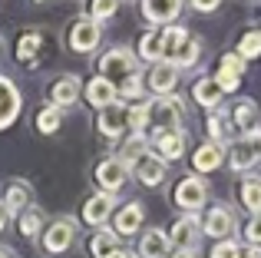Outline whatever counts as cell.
<instances>
[{
	"label": "cell",
	"mask_w": 261,
	"mask_h": 258,
	"mask_svg": "<svg viewBox=\"0 0 261 258\" xmlns=\"http://www.w3.org/2000/svg\"><path fill=\"white\" fill-rule=\"evenodd\" d=\"M96 73H99L106 83L119 86V83H126L129 76L139 73V60H136V53L126 50V46H113V50H106L96 60Z\"/></svg>",
	"instance_id": "6da1fadb"
},
{
	"label": "cell",
	"mask_w": 261,
	"mask_h": 258,
	"mask_svg": "<svg viewBox=\"0 0 261 258\" xmlns=\"http://www.w3.org/2000/svg\"><path fill=\"white\" fill-rule=\"evenodd\" d=\"M146 106H149V129H152V136L182 129L185 110L178 96H152V103H146Z\"/></svg>",
	"instance_id": "7a4b0ae2"
},
{
	"label": "cell",
	"mask_w": 261,
	"mask_h": 258,
	"mask_svg": "<svg viewBox=\"0 0 261 258\" xmlns=\"http://www.w3.org/2000/svg\"><path fill=\"white\" fill-rule=\"evenodd\" d=\"M73 242H76V222H73L70 215L53 219L50 225L43 228V235H40V245H43L46 255H63V252H70Z\"/></svg>",
	"instance_id": "3957f363"
},
{
	"label": "cell",
	"mask_w": 261,
	"mask_h": 258,
	"mask_svg": "<svg viewBox=\"0 0 261 258\" xmlns=\"http://www.w3.org/2000/svg\"><path fill=\"white\" fill-rule=\"evenodd\" d=\"M129 175H133V169H129L119 156H106V159L96 162V169H93L96 186H99V192H106V195H116V192H119V189L129 182Z\"/></svg>",
	"instance_id": "277c9868"
},
{
	"label": "cell",
	"mask_w": 261,
	"mask_h": 258,
	"mask_svg": "<svg viewBox=\"0 0 261 258\" xmlns=\"http://www.w3.org/2000/svg\"><path fill=\"white\" fill-rule=\"evenodd\" d=\"M99 40H102V23H96L86 13H80L66 30V43H70L73 53H93L99 46Z\"/></svg>",
	"instance_id": "5b68a950"
},
{
	"label": "cell",
	"mask_w": 261,
	"mask_h": 258,
	"mask_svg": "<svg viewBox=\"0 0 261 258\" xmlns=\"http://www.w3.org/2000/svg\"><path fill=\"white\" fill-rule=\"evenodd\" d=\"M235 228H238V215H235V209H231L228 202L212 205L208 212H205V219H202V235H208V239H215V242L231 239Z\"/></svg>",
	"instance_id": "8992f818"
},
{
	"label": "cell",
	"mask_w": 261,
	"mask_h": 258,
	"mask_svg": "<svg viewBox=\"0 0 261 258\" xmlns=\"http://www.w3.org/2000/svg\"><path fill=\"white\" fill-rule=\"evenodd\" d=\"M172 202L182 209V212H195L198 215V209L208 202V182L198 179V175H185V179H178L175 189H172Z\"/></svg>",
	"instance_id": "52a82bcc"
},
{
	"label": "cell",
	"mask_w": 261,
	"mask_h": 258,
	"mask_svg": "<svg viewBox=\"0 0 261 258\" xmlns=\"http://www.w3.org/2000/svg\"><path fill=\"white\" fill-rule=\"evenodd\" d=\"M228 119H231V129L242 133V139H251V136H258V129H261V110H258L255 99H248V96H242V99L231 103Z\"/></svg>",
	"instance_id": "ba28073f"
},
{
	"label": "cell",
	"mask_w": 261,
	"mask_h": 258,
	"mask_svg": "<svg viewBox=\"0 0 261 258\" xmlns=\"http://www.w3.org/2000/svg\"><path fill=\"white\" fill-rule=\"evenodd\" d=\"M178 80H182V73H178L172 63L159 60V63H152V66H149V73L142 76V86H146L152 96H175Z\"/></svg>",
	"instance_id": "9c48e42d"
},
{
	"label": "cell",
	"mask_w": 261,
	"mask_h": 258,
	"mask_svg": "<svg viewBox=\"0 0 261 258\" xmlns=\"http://www.w3.org/2000/svg\"><path fill=\"white\" fill-rule=\"evenodd\" d=\"M169 242H172V248H198V242H202V219L195 212H182L175 219V225L169 228Z\"/></svg>",
	"instance_id": "30bf717a"
},
{
	"label": "cell",
	"mask_w": 261,
	"mask_h": 258,
	"mask_svg": "<svg viewBox=\"0 0 261 258\" xmlns=\"http://www.w3.org/2000/svg\"><path fill=\"white\" fill-rule=\"evenodd\" d=\"M20 110H23V96H20L17 83L0 73V129H10L13 123H17Z\"/></svg>",
	"instance_id": "8fae6325"
},
{
	"label": "cell",
	"mask_w": 261,
	"mask_h": 258,
	"mask_svg": "<svg viewBox=\"0 0 261 258\" xmlns=\"http://www.w3.org/2000/svg\"><path fill=\"white\" fill-rule=\"evenodd\" d=\"M142 222H146V209L142 202H126L113 212V232L119 239H129V235H139L142 232Z\"/></svg>",
	"instance_id": "7c38bea8"
},
{
	"label": "cell",
	"mask_w": 261,
	"mask_h": 258,
	"mask_svg": "<svg viewBox=\"0 0 261 258\" xmlns=\"http://www.w3.org/2000/svg\"><path fill=\"white\" fill-rule=\"evenodd\" d=\"M149 149L159 156L162 162H175L185 156V133L182 129H172V133H159V136H149Z\"/></svg>",
	"instance_id": "4fadbf2b"
},
{
	"label": "cell",
	"mask_w": 261,
	"mask_h": 258,
	"mask_svg": "<svg viewBox=\"0 0 261 258\" xmlns=\"http://www.w3.org/2000/svg\"><path fill=\"white\" fill-rule=\"evenodd\" d=\"M116 212V195H106V192H96L83 202V222L93 228H102Z\"/></svg>",
	"instance_id": "5bb4252c"
},
{
	"label": "cell",
	"mask_w": 261,
	"mask_h": 258,
	"mask_svg": "<svg viewBox=\"0 0 261 258\" xmlns=\"http://www.w3.org/2000/svg\"><path fill=\"white\" fill-rule=\"evenodd\" d=\"M96 129H99L106 139H119V136L126 133V106H122L119 99L102 106V110L96 113Z\"/></svg>",
	"instance_id": "9a60e30c"
},
{
	"label": "cell",
	"mask_w": 261,
	"mask_h": 258,
	"mask_svg": "<svg viewBox=\"0 0 261 258\" xmlns=\"http://www.w3.org/2000/svg\"><path fill=\"white\" fill-rule=\"evenodd\" d=\"M182 4L185 0H139L142 17H146L149 23H162V27L175 23L178 13H182Z\"/></svg>",
	"instance_id": "2e32d148"
},
{
	"label": "cell",
	"mask_w": 261,
	"mask_h": 258,
	"mask_svg": "<svg viewBox=\"0 0 261 258\" xmlns=\"http://www.w3.org/2000/svg\"><path fill=\"white\" fill-rule=\"evenodd\" d=\"M172 255V242H169V232L162 228H146L139 235V248H136V258H169Z\"/></svg>",
	"instance_id": "e0dca14e"
},
{
	"label": "cell",
	"mask_w": 261,
	"mask_h": 258,
	"mask_svg": "<svg viewBox=\"0 0 261 258\" xmlns=\"http://www.w3.org/2000/svg\"><path fill=\"white\" fill-rule=\"evenodd\" d=\"M0 202L7 205V212L10 215H20L23 209L33 205V186L27 179H10L4 189V195H0Z\"/></svg>",
	"instance_id": "ac0fdd59"
},
{
	"label": "cell",
	"mask_w": 261,
	"mask_h": 258,
	"mask_svg": "<svg viewBox=\"0 0 261 258\" xmlns=\"http://www.w3.org/2000/svg\"><path fill=\"white\" fill-rule=\"evenodd\" d=\"M80 93H83L80 76L63 73V76H57V80H53V86H50V103L57 106V110H66V106H73L80 99Z\"/></svg>",
	"instance_id": "d6986e66"
},
{
	"label": "cell",
	"mask_w": 261,
	"mask_h": 258,
	"mask_svg": "<svg viewBox=\"0 0 261 258\" xmlns=\"http://www.w3.org/2000/svg\"><path fill=\"white\" fill-rule=\"evenodd\" d=\"M133 175H136V182H142V186L155 189V186H162V179H166V162H162L159 156L149 149V152L133 166Z\"/></svg>",
	"instance_id": "ffe728a7"
},
{
	"label": "cell",
	"mask_w": 261,
	"mask_h": 258,
	"mask_svg": "<svg viewBox=\"0 0 261 258\" xmlns=\"http://www.w3.org/2000/svg\"><path fill=\"white\" fill-rule=\"evenodd\" d=\"M205 129H208V142H215V146H231V136H235V129H231V119H228V110H212L208 113V123H205Z\"/></svg>",
	"instance_id": "44dd1931"
},
{
	"label": "cell",
	"mask_w": 261,
	"mask_h": 258,
	"mask_svg": "<svg viewBox=\"0 0 261 258\" xmlns=\"http://www.w3.org/2000/svg\"><path fill=\"white\" fill-rule=\"evenodd\" d=\"M225 159H228V166H231V172H251V166L258 162V156H255V146H251V139H238V142H231L228 149H225Z\"/></svg>",
	"instance_id": "7402d4cb"
},
{
	"label": "cell",
	"mask_w": 261,
	"mask_h": 258,
	"mask_svg": "<svg viewBox=\"0 0 261 258\" xmlns=\"http://www.w3.org/2000/svg\"><path fill=\"white\" fill-rule=\"evenodd\" d=\"M222 96L225 93H222V86L215 83V76H202V80H195V86H192V99H195L205 113L218 110V106H222Z\"/></svg>",
	"instance_id": "603a6c76"
},
{
	"label": "cell",
	"mask_w": 261,
	"mask_h": 258,
	"mask_svg": "<svg viewBox=\"0 0 261 258\" xmlns=\"http://www.w3.org/2000/svg\"><path fill=\"white\" fill-rule=\"evenodd\" d=\"M189 27L185 23H169V27H159V43H162V60L172 63V57L182 50V43L189 40Z\"/></svg>",
	"instance_id": "cb8c5ba5"
},
{
	"label": "cell",
	"mask_w": 261,
	"mask_h": 258,
	"mask_svg": "<svg viewBox=\"0 0 261 258\" xmlns=\"http://www.w3.org/2000/svg\"><path fill=\"white\" fill-rule=\"evenodd\" d=\"M83 96H86V103L93 106L96 113H99L102 106H109V103H116V99H119V96H116V86L106 83L102 76H93V80H89V83L83 86Z\"/></svg>",
	"instance_id": "d4e9b609"
},
{
	"label": "cell",
	"mask_w": 261,
	"mask_h": 258,
	"mask_svg": "<svg viewBox=\"0 0 261 258\" xmlns=\"http://www.w3.org/2000/svg\"><path fill=\"white\" fill-rule=\"evenodd\" d=\"M222 162H225V146H215V142H208V139L192 156V169H195V172H215Z\"/></svg>",
	"instance_id": "484cf974"
},
{
	"label": "cell",
	"mask_w": 261,
	"mask_h": 258,
	"mask_svg": "<svg viewBox=\"0 0 261 258\" xmlns=\"http://www.w3.org/2000/svg\"><path fill=\"white\" fill-rule=\"evenodd\" d=\"M238 202H242L251 215H261V175L258 172H245L242 175V186H238Z\"/></svg>",
	"instance_id": "4316f807"
},
{
	"label": "cell",
	"mask_w": 261,
	"mask_h": 258,
	"mask_svg": "<svg viewBox=\"0 0 261 258\" xmlns=\"http://www.w3.org/2000/svg\"><path fill=\"white\" fill-rule=\"evenodd\" d=\"M136 60H142V63H149V66L162 60L159 27H152V30H142V33H139V43H136Z\"/></svg>",
	"instance_id": "83f0119b"
},
{
	"label": "cell",
	"mask_w": 261,
	"mask_h": 258,
	"mask_svg": "<svg viewBox=\"0 0 261 258\" xmlns=\"http://www.w3.org/2000/svg\"><path fill=\"white\" fill-rule=\"evenodd\" d=\"M17 228H20V235H23V239H40V235H43V228H46L43 209H37V205L23 209V212L17 215Z\"/></svg>",
	"instance_id": "f1b7e54d"
},
{
	"label": "cell",
	"mask_w": 261,
	"mask_h": 258,
	"mask_svg": "<svg viewBox=\"0 0 261 258\" xmlns=\"http://www.w3.org/2000/svg\"><path fill=\"white\" fill-rule=\"evenodd\" d=\"M119 235L113 232V228H96V235L89 239V252H93V258H109L113 252H119Z\"/></svg>",
	"instance_id": "f546056e"
},
{
	"label": "cell",
	"mask_w": 261,
	"mask_h": 258,
	"mask_svg": "<svg viewBox=\"0 0 261 258\" xmlns=\"http://www.w3.org/2000/svg\"><path fill=\"white\" fill-rule=\"evenodd\" d=\"M146 152H149V136L146 133H129V139L122 142V149H119V159L133 169Z\"/></svg>",
	"instance_id": "4dcf8cb0"
},
{
	"label": "cell",
	"mask_w": 261,
	"mask_h": 258,
	"mask_svg": "<svg viewBox=\"0 0 261 258\" xmlns=\"http://www.w3.org/2000/svg\"><path fill=\"white\" fill-rule=\"evenodd\" d=\"M198 60H202V40H198V37H189V40L182 43V50L172 57V66L182 73V70H192Z\"/></svg>",
	"instance_id": "1f68e13d"
},
{
	"label": "cell",
	"mask_w": 261,
	"mask_h": 258,
	"mask_svg": "<svg viewBox=\"0 0 261 258\" xmlns=\"http://www.w3.org/2000/svg\"><path fill=\"white\" fill-rule=\"evenodd\" d=\"M40 46H43V33H40V30L20 33V40H17V60H20V63H33L37 53H40Z\"/></svg>",
	"instance_id": "d6a6232c"
},
{
	"label": "cell",
	"mask_w": 261,
	"mask_h": 258,
	"mask_svg": "<svg viewBox=\"0 0 261 258\" xmlns=\"http://www.w3.org/2000/svg\"><path fill=\"white\" fill-rule=\"evenodd\" d=\"M60 126H63V110H57V106H43V110L37 113V133L53 136V133H60Z\"/></svg>",
	"instance_id": "836d02e7"
},
{
	"label": "cell",
	"mask_w": 261,
	"mask_h": 258,
	"mask_svg": "<svg viewBox=\"0 0 261 258\" xmlns=\"http://www.w3.org/2000/svg\"><path fill=\"white\" fill-rule=\"evenodd\" d=\"M235 53L248 63V60H258L261 57V30H248L242 40H238V46H235Z\"/></svg>",
	"instance_id": "e575fe53"
},
{
	"label": "cell",
	"mask_w": 261,
	"mask_h": 258,
	"mask_svg": "<svg viewBox=\"0 0 261 258\" xmlns=\"http://www.w3.org/2000/svg\"><path fill=\"white\" fill-rule=\"evenodd\" d=\"M126 129L129 133H146L149 129V106L146 103H133L126 110Z\"/></svg>",
	"instance_id": "d590c367"
},
{
	"label": "cell",
	"mask_w": 261,
	"mask_h": 258,
	"mask_svg": "<svg viewBox=\"0 0 261 258\" xmlns=\"http://www.w3.org/2000/svg\"><path fill=\"white\" fill-rule=\"evenodd\" d=\"M119 4H122V0H89V13H86V17H93L96 23H106L109 17H116Z\"/></svg>",
	"instance_id": "8d00e7d4"
},
{
	"label": "cell",
	"mask_w": 261,
	"mask_h": 258,
	"mask_svg": "<svg viewBox=\"0 0 261 258\" xmlns=\"http://www.w3.org/2000/svg\"><path fill=\"white\" fill-rule=\"evenodd\" d=\"M142 90H146V86H142V73H136V76H129L126 83H119L116 86V96H122V99H139L142 96Z\"/></svg>",
	"instance_id": "74e56055"
},
{
	"label": "cell",
	"mask_w": 261,
	"mask_h": 258,
	"mask_svg": "<svg viewBox=\"0 0 261 258\" xmlns=\"http://www.w3.org/2000/svg\"><path fill=\"white\" fill-rule=\"evenodd\" d=\"M245 66H248V63H245L238 53H225V57L218 60V70H222V73H235V76H245Z\"/></svg>",
	"instance_id": "f35d334b"
},
{
	"label": "cell",
	"mask_w": 261,
	"mask_h": 258,
	"mask_svg": "<svg viewBox=\"0 0 261 258\" xmlns=\"http://www.w3.org/2000/svg\"><path fill=\"white\" fill-rule=\"evenodd\" d=\"M242 252V245H238L235 239H225V242H215V248H212L208 258H238Z\"/></svg>",
	"instance_id": "ab89813d"
},
{
	"label": "cell",
	"mask_w": 261,
	"mask_h": 258,
	"mask_svg": "<svg viewBox=\"0 0 261 258\" xmlns=\"http://www.w3.org/2000/svg\"><path fill=\"white\" fill-rule=\"evenodd\" d=\"M245 239H248V245L261 248V215H251V219L245 222Z\"/></svg>",
	"instance_id": "60d3db41"
},
{
	"label": "cell",
	"mask_w": 261,
	"mask_h": 258,
	"mask_svg": "<svg viewBox=\"0 0 261 258\" xmlns=\"http://www.w3.org/2000/svg\"><path fill=\"white\" fill-rule=\"evenodd\" d=\"M215 83L222 86V93H235L238 86H242V76H235V73H222V70H215Z\"/></svg>",
	"instance_id": "b9f144b4"
},
{
	"label": "cell",
	"mask_w": 261,
	"mask_h": 258,
	"mask_svg": "<svg viewBox=\"0 0 261 258\" xmlns=\"http://www.w3.org/2000/svg\"><path fill=\"white\" fill-rule=\"evenodd\" d=\"M225 0H189V7L192 10H198V13H212V10H218Z\"/></svg>",
	"instance_id": "7bdbcfd3"
},
{
	"label": "cell",
	"mask_w": 261,
	"mask_h": 258,
	"mask_svg": "<svg viewBox=\"0 0 261 258\" xmlns=\"http://www.w3.org/2000/svg\"><path fill=\"white\" fill-rule=\"evenodd\" d=\"M169 258H198V248H172Z\"/></svg>",
	"instance_id": "ee69618b"
},
{
	"label": "cell",
	"mask_w": 261,
	"mask_h": 258,
	"mask_svg": "<svg viewBox=\"0 0 261 258\" xmlns=\"http://www.w3.org/2000/svg\"><path fill=\"white\" fill-rule=\"evenodd\" d=\"M238 258H261V248L258 245H245L242 252H238Z\"/></svg>",
	"instance_id": "f6af8a7d"
},
{
	"label": "cell",
	"mask_w": 261,
	"mask_h": 258,
	"mask_svg": "<svg viewBox=\"0 0 261 258\" xmlns=\"http://www.w3.org/2000/svg\"><path fill=\"white\" fill-rule=\"evenodd\" d=\"M7 225H10V212H7V205L0 202V232H4Z\"/></svg>",
	"instance_id": "bcb514c9"
},
{
	"label": "cell",
	"mask_w": 261,
	"mask_h": 258,
	"mask_svg": "<svg viewBox=\"0 0 261 258\" xmlns=\"http://www.w3.org/2000/svg\"><path fill=\"white\" fill-rule=\"evenodd\" d=\"M251 146H255V156L261 159V133H258V136H251Z\"/></svg>",
	"instance_id": "7dc6e473"
},
{
	"label": "cell",
	"mask_w": 261,
	"mask_h": 258,
	"mask_svg": "<svg viewBox=\"0 0 261 258\" xmlns=\"http://www.w3.org/2000/svg\"><path fill=\"white\" fill-rule=\"evenodd\" d=\"M0 258H17V252H13V248H7V245H0Z\"/></svg>",
	"instance_id": "c3c4849f"
},
{
	"label": "cell",
	"mask_w": 261,
	"mask_h": 258,
	"mask_svg": "<svg viewBox=\"0 0 261 258\" xmlns=\"http://www.w3.org/2000/svg\"><path fill=\"white\" fill-rule=\"evenodd\" d=\"M109 258H126V248H119V252H113Z\"/></svg>",
	"instance_id": "681fc988"
},
{
	"label": "cell",
	"mask_w": 261,
	"mask_h": 258,
	"mask_svg": "<svg viewBox=\"0 0 261 258\" xmlns=\"http://www.w3.org/2000/svg\"><path fill=\"white\" fill-rule=\"evenodd\" d=\"M126 258H136V255H129V252H126Z\"/></svg>",
	"instance_id": "f907efd6"
},
{
	"label": "cell",
	"mask_w": 261,
	"mask_h": 258,
	"mask_svg": "<svg viewBox=\"0 0 261 258\" xmlns=\"http://www.w3.org/2000/svg\"><path fill=\"white\" fill-rule=\"evenodd\" d=\"M33 4H43V0H33Z\"/></svg>",
	"instance_id": "816d5d0a"
}]
</instances>
